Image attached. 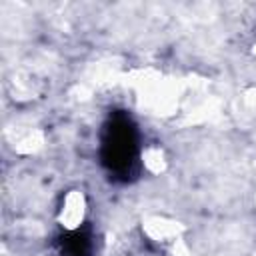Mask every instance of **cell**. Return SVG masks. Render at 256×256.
<instances>
[{"label":"cell","mask_w":256,"mask_h":256,"mask_svg":"<svg viewBox=\"0 0 256 256\" xmlns=\"http://www.w3.org/2000/svg\"><path fill=\"white\" fill-rule=\"evenodd\" d=\"M84 218V198L80 192H70L66 198H64V204H62V212H60V220H62V226L74 230L80 226Z\"/></svg>","instance_id":"6da1fadb"}]
</instances>
